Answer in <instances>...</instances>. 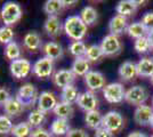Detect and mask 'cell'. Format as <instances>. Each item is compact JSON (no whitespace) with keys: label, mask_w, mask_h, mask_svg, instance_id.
I'll return each instance as SVG.
<instances>
[{"label":"cell","mask_w":153,"mask_h":137,"mask_svg":"<svg viewBox=\"0 0 153 137\" xmlns=\"http://www.w3.org/2000/svg\"><path fill=\"white\" fill-rule=\"evenodd\" d=\"M64 32L73 41H81L87 34L88 26L83 23V21L78 15L69 16L63 23Z\"/></svg>","instance_id":"obj_1"},{"label":"cell","mask_w":153,"mask_h":137,"mask_svg":"<svg viewBox=\"0 0 153 137\" xmlns=\"http://www.w3.org/2000/svg\"><path fill=\"white\" fill-rule=\"evenodd\" d=\"M0 15H1V20L5 23V25L12 26L21 20L23 13H22V8L17 2L8 1L2 6Z\"/></svg>","instance_id":"obj_2"},{"label":"cell","mask_w":153,"mask_h":137,"mask_svg":"<svg viewBox=\"0 0 153 137\" xmlns=\"http://www.w3.org/2000/svg\"><path fill=\"white\" fill-rule=\"evenodd\" d=\"M103 96L105 101L111 104H119L125 101L126 89L120 82H112L103 88Z\"/></svg>","instance_id":"obj_3"},{"label":"cell","mask_w":153,"mask_h":137,"mask_svg":"<svg viewBox=\"0 0 153 137\" xmlns=\"http://www.w3.org/2000/svg\"><path fill=\"white\" fill-rule=\"evenodd\" d=\"M150 96L149 90L144 86L136 85L130 87L128 90H126V96H125V101L129 103L130 105H135V106H140V105L145 104L147 98Z\"/></svg>","instance_id":"obj_4"},{"label":"cell","mask_w":153,"mask_h":137,"mask_svg":"<svg viewBox=\"0 0 153 137\" xmlns=\"http://www.w3.org/2000/svg\"><path fill=\"white\" fill-rule=\"evenodd\" d=\"M16 99L19 101L21 104L25 106H32L36 103V101L39 98L38 90L36 86L32 84H25L19 88L16 93Z\"/></svg>","instance_id":"obj_5"},{"label":"cell","mask_w":153,"mask_h":137,"mask_svg":"<svg viewBox=\"0 0 153 137\" xmlns=\"http://www.w3.org/2000/svg\"><path fill=\"white\" fill-rule=\"evenodd\" d=\"M101 48L103 50L104 56H115L118 54H120L122 50V42L120 38L114 34H108L103 38L102 42H101Z\"/></svg>","instance_id":"obj_6"},{"label":"cell","mask_w":153,"mask_h":137,"mask_svg":"<svg viewBox=\"0 0 153 137\" xmlns=\"http://www.w3.org/2000/svg\"><path fill=\"white\" fill-rule=\"evenodd\" d=\"M102 127L114 134L125 127V119L119 112L108 111L105 116H103Z\"/></svg>","instance_id":"obj_7"},{"label":"cell","mask_w":153,"mask_h":137,"mask_svg":"<svg viewBox=\"0 0 153 137\" xmlns=\"http://www.w3.org/2000/svg\"><path fill=\"white\" fill-rule=\"evenodd\" d=\"M54 71V61L48 57H41L32 66V72L36 77L39 79L49 78Z\"/></svg>","instance_id":"obj_8"},{"label":"cell","mask_w":153,"mask_h":137,"mask_svg":"<svg viewBox=\"0 0 153 137\" xmlns=\"http://www.w3.org/2000/svg\"><path fill=\"white\" fill-rule=\"evenodd\" d=\"M9 70H10V73H12V76H13L14 78L24 79L32 71V65L31 63H30V61L21 57V59H16V61L10 62Z\"/></svg>","instance_id":"obj_9"},{"label":"cell","mask_w":153,"mask_h":137,"mask_svg":"<svg viewBox=\"0 0 153 137\" xmlns=\"http://www.w3.org/2000/svg\"><path fill=\"white\" fill-rule=\"evenodd\" d=\"M98 104H100L98 97L96 96V94H94V91L90 90H87L82 94H80L78 101H76V105L85 112L97 110Z\"/></svg>","instance_id":"obj_10"},{"label":"cell","mask_w":153,"mask_h":137,"mask_svg":"<svg viewBox=\"0 0 153 137\" xmlns=\"http://www.w3.org/2000/svg\"><path fill=\"white\" fill-rule=\"evenodd\" d=\"M83 78H85V84L90 91L100 90L106 86V79L104 77V74L98 71L90 70Z\"/></svg>","instance_id":"obj_11"},{"label":"cell","mask_w":153,"mask_h":137,"mask_svg":"<svg viewBox=\"0 0 153 137\" xmlns=\"http://www.w3.org/2000/svg\"><path fill=\"white\" fill-rule=\"evenodd\" d=\"M57 99H56V96L51 93V91H42L41 94H39V98H38V110L44 113H48L51 111H54L55 106L57 105Z\"/></svg>","instance_id":"obj_12"},{"label":"cell","mask_w":153,"mask_h":137,"mask_svg":"<svg viewBox=\"0 0 153 137\" xmlns=\"http://www.w3.org/2000/svg\"><path fill=\"white\" fill-rule=\"evenodd\" d=\"M74 80H76V76L69 69L58 70L53 76V82H54V85L57 86L58 88H62V89L65 88V87H68V86L73 85Z\"/></svg>","instance_id":"obj_13"},{"label":"cell","mask_w":153,"mask_h":137,"mask_svg":"<svg viewBox=\"0 0 153 137\" xmlns=\"http://www.w3.org/2000/svg\"><path fill=\"white\" fill-rule=\"evenodd\" d=\"M153 117V107L149 105H140L136 107L134 112L135 122L140 126H147L151 122V119Z\"/></svg>","instance_id":"obj_14"},{"label":"cell","mask_w":153,"mask_h":137,"mask_svg":"<svg viewBox=\"0 0 153 137\" xmlns=\"http://www.w3.org/2000/svg\"><path fill=\"white\" fill-rule=\"evenodd\" d=\"M128 23H127V17L121 16V15H114L110 22H108V31L110 34H114V36H120L125 31H127Z\"/></svg>","instance_id":"obj_15"},{"label":"cell","mask_w":153,"mask_h":137,"mask_svg":"<svg viewBox=\"0 0 153 137\" xmlns=\"http://www.w3.org/2000/svg\"><path fill=\"white\" fill-rule=\"evenodd\" d=\"M44 29H45L46 33L51 37V38H56L58 37L62 30H64L63 23L61 22V20L57 16H48L47 20L45 21L44 24Z\"/></svg>","instance_id":"obj_16"},{"label":"cell","mask_w":153,"mask_h":137,"mask_svg":"<svg viewBox=\"0 0 153 137\" xmlns=\"http://www.w3.org/2000/svg\"><path fill=\"white\" fill-rule=\"evenodd\" d=\"M118 74H119V78L121 79L122 81H131V80H134L138 76L136 64L133 63L131 61L123 62L121 65L119 66Z\"/></svg>","instance_id":"obj_17"},{"label":"cell","mask_w":153,"mask_h":137,"mask_svg":"<svg viewBox=\"0 0 153 137\" xmlns=\"http://www.w3.org/2000/svg\"><path fill=\"white\" fill-rule=\"evenodd\" d=\"M137 8H138L137 1H134V0H121V1L118 2V5L115 7V10H117L118 15L128 17V16L134 15L137 12Z\"/></svg>","instance_id":"obj_18"},{"label":"cell","mask_w":153,"mask_h":137,"mask_svg":"<svg viewBox=\"0 0 153 137\" xmlns=\"http://www.w3.org/2000/svg\"><path fill=\"white\" fill-rule=\"evenodd\" d=\"M70 122H69V120H65V119L56 118L51 124V133L54 136H66L70 133Z\"/></svg>","instance_id":"obj_19"},{"label":"cell","mask_w":153,"mask_h":137,"mask_svg":"<svg viewBox=\"0 0 153 137\" xmlns=\"http://www.w3.org/2000/svg\"><path fill=\"white\" fill-rule=\"evenodd\" d=\"M44 53H45L46 57L51 59V61H58L63 57L64 50L63 47L55 42V41H49L44 46Z\"/></svg>","instance_id":"obj_20"},{"label":"cell","mask_w":153,"mask_h":137,"mask_svg":"<svg viewBox=\"0 0 153 137\" xmlns=\"http://www.w3.org/2000/svg\"><path fill=\"white\" fill-rule=\"evenodd\" d=\"M23 44H24V47L26 49H29L30 52H37L41 48L42 41H41V37L39 36L38 32L30 31L25 34V37L23 39Z\"/></svg>","instance_id":"obj_21"},{"label":"cell","mask_w":153,"mask_h":137,"mask_svg":"<svg viewBox=\"0 0 153 137\" xmlns=\"http://www.w3.org/2000/svg\"><path fill=\"white\" fill-rule=\"evenodd\" d=\"M102 121L103 116L98 110L86 112V114H85V124L89 129L97 130L98 128L102 127Z\"/></svg>","instance_id":"obj_22"},{"label":"cell","mask_w":153,"mask_h":137,"mask_svg":"<svg viewBox=\"0 0 153 137\" xmlns=\"http://www.w3.org/2000/svg\"><path fill=\"white\" fill-rule=\"evenodd\" d=\"M137 73L143 78H151L153 74V59L143 57L136 63Z\"/></svg>","instance_id":"obj_23"},{"label":"cell","mask_w":153,"mask_h":137,"mask_svg":"<svg viewBox=\"0 0 153 137\" xmlns=\"http://www.w3.org/2000/svg\"><path fill=\"white\" fill-rule=\"evenodd\" d=\"M70 70L76 77H85L90 71V63L85 57H79L73 61Z\"/></svg>","instance_id":"obj_24"},{"label":"cell","mask_w":153,"mask_h":137,"mask_svg":"<svg viewBox=\"0 0 153 137\" xmlns=\"http://www.w3.org/2000/svg\"><path fill=\"white\" fill-rule=\"evenodd\" d=\"M4 110L7 117H19L24 112V106L19 103L16 98L10 97L4 105Z\"/></svg>","instance_id":"obj_25"},{"label":"cell","mask_w":153,"mask_h":137,"mask_svg":"<svg viewBox=\"0 0 153 137\" xmlns=\"http://www.w3.org/2000/svg\"><path fill=\"white\" fill-rule=\"evenodd\" d=\"M54 114L59 119H65V120H69L73 117L74 114V109L71 104L68 103H63V102H58L57 105L55 106L54 109Z\"/></svg>","instance_id":"obj_26"},{"label":"cell","mask_w":153,"mask_h":137,"mask_svg":"<svg viewBox=\"0 0 153 137\" xmlns=\"http://www.w3.org/2000/svg\"><path fill=\"white\" fill-rule=\"evenodd\" d=\"M79 91L76 89V87L74 85L68 86L62 89L61 93V99L63 103H68V104H74L76 103L78 98H79Z\"/></svg>","instance_id":"obj_27"},{"label":"cell","mask_w":153,"mask_h":137,"mask_svg":"<svg viewBox=\"0 0 153 137\" xmlns=\"http://www.w3.org/2000/svg\"><path fill=\"white\" fill-rule=\"evenodd\" d=\"M80 19L83 21V23L86 25H93L95 24L97 19H98V14H97V10L93 6H86L83 7L80 12Z\"/></svg>","instance_id":"obj_28"},{"label":"cell","mask_w":153,"mask_h":137,"mask_svg":"<svg viewBox=\"0 0 153 137\" xmlns=\"http://www.w3.org/2000/svg\"><path fill=\"white\" fill-rule=\"evenodd\" d=\"M64 8L63 0H47L44 5V10L48 16H57Z\"/></svg>","instance_id":"obj_29"},{"label":"cell","mask_w":153,"mask_h":137,"mask_svg":"<svg viewBox=\"0 0 153 137\" xmlns=\"http://www.w3.org/2000/svg\"><path fill=\"white\" fill-rule=\"evenodd\" d=\"M126 32L128 33V36L130 38H134L136 40L140 39V38H143V37H146L147 30L140 22H134V23L128 25Z\"/></svg>","instance_id":"obj_30"},{"label":"cell","mask_w":153,"mask_h":137,"mask_svg":"<svg viewBox=\"0 0 153 137\" xmlns=\"http://www.w3.org/2000/svg\"><path fill=\"white\" fill-rule=\"evenodd\" d=\"M102 57H104V54H103V50L100 45H90L87 47L85 59L89 63H96Z\"/></svg>","instance_id":"obj_31"},{"label":"cell","mask_w":153,"mask_h":137,"mask_svg":"<svg viewBox=\"0 0 153 137\" xmlns=\"http://www.w3.org/2000/svg\"><path fill=\"white\" fill-rule=\"evenodd\" d=\"M32 127L27 121H22L19 124H15L12 130V136L13 137H31Z\"/></svg>","instance_id":"obj_32"},{"label":"cell","mask_w":153,"mask_h":137,"mask_svg":"<svg viewBox=\"0 0 153 137\" xmlns=\"http://www.w3.org/2000/svg\"><path fill=\"white\" fill-rule=\"evenodd\" d=\"M4 54L7 59L9 61H16V59H21V54H22V50H21V47L16 42V41H12L10 44L5 47V50H4Z\"/></svg>","instance_id":"obj_33"},{"label":"cell","mask_w":153,"mask_h":137,"mask_svg":"<svg viewBox=\"0 0 153 137\" xmlns=\"http://www.w3.org/2000/svg\"><path fill=\"white\" fill-rule=\"evenodd\" d=\"M86 50H87V46L83 41H72L69 45V52L76 59L85 57Z\"/></svg>","instance_id":"obj_34"},{"label":"cell","mask_w":153,"mask_h":137,"mask_svg":"<svg viewBox=\"0 0 153 137\" xmlns=\"http://www.w3.org/2000/svg\"><path fill=\"white\" fill-rule=\"evenodd\" d=\"M46 114L44 112L39 111L38 109L32 111L29 117H27V122L30 124L31 127H36V128H40V126L45 122Z\"/></svg>","instance_id":"obj_35"},{"label":"cell","mask_w":153,"mask_h":137,"mask_svg":"<svg viewBox=\"0 0 153 137\" xmlns=\"http://www.w3.org/2000/svg\"><path fill=\"white\" fill-rule=\"evenodd\" d=\"M14 124L10 120V118L7 116H0V135L7 136L12 134Z\"/></svg>","instance_id":"obj_36"},{"label":"cell","mask_w":153,"mask_h":137,"mask_svg":"<svg viewBox=\"0 0 153 137\" xmlns=\"http://www.w3.org/2000/svg\"><path fill=\"white\" fill-rule=\"evenodd\" d=\"M14 41V31L10 26H1L0 27V44L8 45Z\"/></svg>","instance_id":"obj_37"},{"label":"cell","mask_w":153,"mask_h":137,"mask_svg":"<svg viewBox=\"0 0 153 137\" xmlns=\"http://www.w3.org/2000/svg\"><path fill=\"white\" fill-rule=\"evenodd\" d=\"M134 49L140 54H145L151 49V45L149 42L146 37H143L140 39H136L134 42Z\"/></svg>","instance_id":"obj_38"},{"label":"cell","mask_w":153,"mask_h":137,"mask_svg":"<svg viewBox=\"0 0 153 137\" xmlns=\"http://www.w3.org/2000/svg\"><path fill=\"white\" fill-rule=\"evenodd\" d=\"M140 23L145 26V29L149 31H152L153 30V12H147L142 16V20Z\"/></svg>","instance_id":"obj_39"},{"label":"cell","mask_w":153,"mask_h":137,"mask_svg":"<svg viewBox=\"0 0 153 137\" xmlns=\"http://www.w3.org/2000/svg\"><path fill=\"white\" fill-rule=\"evenodd\" d=\"M31 137H53V134L40 127V128H36L32 131Z\"/></svg>","instance_id":"obj_40"},{"label":"cell","mask_w":153,"mask_h":137,"mask_svg":"<svg viewBox=\"0 0 153 137\" xmlns=\"http://www.w3.org/2000/svg\"><path fill=\"white\" fill-rule=\"evenodd\" d=\"M66 137H89V135L85 129L76 128V129H71L70 133L66 135Z\"/></svg>","instance_id":"obj_41"},{"label":"cell","mask_w":153,"mask_h":137,"mask_svg":"<svg viewBox=\"0 0 153 137\" xmlns=\"http://www.w3.org/2000/svg\"><path fill=\"white\" fill-rule=\"evenodd\" d=\"M94 137H114V134L111 133L110 130H108V129L101 127V128H98L97 130H95Z\"/></svg>","instance_id":"obj_42"},{"label":"cell","mask_w":153,"mask_h":137,"mask_svg":"<svg viewBox=\"0 0 153 137\" xmlns=\"http://www.w3.org/2000/svg\"><path fill=\"white\" fill-rule=\"evenodd\" d=\"M12 97L10 94L8 93L7 89L5 88H0V105H5L7 103V101Z\"/></svg>","instance_id":"obj_43"},{"label":"cell","mask_w":153,"mask_h":137,"mask_svg":"<svg viewBox=\"0 0 153 137\" xmlns=\"http://www.w3.org/2000/svg\"><path fill=\"white\" fill-rule=\"evenodd\" d=\"M127 137H147V136L144 133H142V131H133Z\"/></svg>","instance_id":"obj_44"},{"label":"cell","mask_w":153,"mask_h":137,"mask_svg":"<svg viewBox=\"0 0 153 137\" xmlns=\"http://www.w3.org/2000/svg\"><path fill=\"white\" fill-rule=\"evenodd\" d=\"M146 38H147V40H149V42H150V45H151V48H153V30L147 32Z\"/></svg>","instance_id":"obj_45"},{"label":"cell","mask_w":153,"mask_h":137,"mask_svg":"<svg viewBox=\"0 0 153 137\" xmlns=\"http://www.w3.org/2000/svg\"><path fill=\"white\" fill-rule=\"evenodd\" d=\"M63 2H64V6H65V7L72 6V5L76 4V1H63Z\"/></svg>","instance_id":"obj_46"},{"label":"cell","mask_w":153,"mask_h":137,"mask_svg":"<svg viewBox=\"0 0 153 137\" xmlns=\"http://www.w3.org/2000/svg\"><path fill=\"white\" fill-rule=\"evenodd\" d=\"M151 128H152V130H153V117H152V119H151V122H150V124H149Z\"/></svg>","instance_id":"obj_47"},{"label":"cell","mask_w":153,"mask_h":137,"mask_svg":"<svg viewBox=\"0 0 153 137\" xmlns=\"http://www.w3.org/2000/svg\"><path fill=\"white\" fill-rule=\"evenodd\" d=\"M150 81H151V84H152V86H153V74H152V77L150 78Z\"/></svg>","instance_id":"obj_48"},{"label":"cell","mask_w":153,"mask_h":137,"mask_svg":"<svg viewBox=\"0 0 153 137\" xmlns=\"http://www.w3.org/2000/svg\"><path fill=\"white\" fill-rule=\"evenodd\" d=\"M152 105H153V96H152Z\"/></svg>","instance_id":"obj_49"},{"label":"cell","mask_w":153,"mask_h":137,"mask_svg":"<svg viewBox=\"0 0 153 137\" xmlns=\"http://www.w3.org/2000/svg\"><path fill=\"white\" fill-rule=\"evenodd\" d=\"M150 137H153V135H151V136H150Z\"/></svg>","instance_id":"obj_50"}]
</instances>
